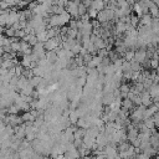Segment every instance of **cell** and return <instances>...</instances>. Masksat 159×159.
I'll use <instances>...</instances> for the list:
<instances>
[{
	"label": "cell",
	"mask_w": 159,
	"mask_h": 159,
	"mask_svg": "<svg viewBox=\"0 0 159 159\" xmlns=\"http://www.w3.org/2000/svg\"><path fill=\"white\" fill-rule=\"evenodd\" d=\"M147 58H148V56H147V51L143 50V48H140V50L135 51V53H134V58H133V60L142 65Z\"/></svg>",
	"instance_id": "obj_3"
},
{
	"label": "cell",
	"mask_w": 159,
	"mask_h": 159,
	"mask_svg": "<svg viewBox=\"0 0 159 159\" xmlns=\"http://www.w3.org/2000/svg\"><path fill=\"white\" fill-rule=\"evenodd\" d=\"M137 159H150V157H148L145 153H139L137 155Z\"/></svg>",
	"instance_id": "obj_26"
},
{
	"label": "cell",
	"mask_w": 159,
	"mask_h": 159,
	"mask_svg": "<svg viewBox=\"0 0 159 159\" xmlns=\"http://www.w3.org/2000/svg\"><path fill=\"white\" fill-rule=\"evenodd\" d=\"M104 6H106V2L103 0H93L92 1V5H91V7L96 9L98 12L102 11V10H104Z\"/></svg>",
	"instance_id": "obj_8"
},
{
	"label": "cell",
	"mask_w": 159,
	"mask_h": 159,
	"mask_svg": "<svg viewBox=\"0 0 159 159\" xmlns=\"http://www.w3.org/2000/svg\"><path fill=\"white\" fill-rule=\"evenodd\" d=\"M46 58H47V61H48L50 63H52V65L58 60L56 51H47V52H46Z\"/></svg>",
	"instance_id": "obj_11"
},
{
	"label": "cell",
	"mask_w": 159,
	"mask_h": 159,
	"mask_svg": "<svg viewBox=\"0 0 159 159\" xmlns=\"http://www.w3.org/2000/svg\"><path fill=\"white\" fill-rule=\"evenodd\" d=\"M138 22H139V20H138L137 16H132V17H130V25H132L133 27H135V26L138 25Z\"/></svg>",
	"instance_id": "obj_24"
},
{
	"label": "cell",
	"mask_w": 159,
	"mask_h": 159,
	"mask_svg": "<svg viewBox=\"0 0 159 159\" xmlns=\"http://www.w3.org/2000/svg\"><path fill=\"white\" fill-rule=\"evenodd\" d=\"M140 98H142V106H144V107H149L150 104H153V98L150 97V93H149V91H143L142 93H140Z\"/></svg>",
	"instance_id": "obj_4"
},
{
	"label": "cell",
	"mask_w": 159,
	"mask_h": 159,
	"mask_svg": "<svg viewBox=\"0 0 159 159\" xmlns=\"http://www.w3.org/2000/svg\"><path fill=\"white\" fill-rule=\"evenodd\" d=\"M114 101H116V97H114L113 93H106V94L102 97V102H103V104H106V106H108V107H109Z\"/></svg>",
	"instance_id": "obj_6"
},
{
	"label": "cell",
	"mask_w": 159,
	"mask_h": 159,
	"mask_svg": "<svg viewBox=\"0 0 159 159\" xmlns=\"http://www.w3.org/2000/svg\"><path fill=\"white\" fill-rule=\"evenodd\" d=\"M158 137H159V133H158Z\"/></svg>",
	"instance_id": "obj_30"
},
{
	"label": "cell",
	"mask_w": 159,
	"mask_h": 159,
	"mask_svg": "<svg viewBox=\"0 0 159 159\" xmlns=\"http://www.w3.org/2000/svg\"><path fill=\"white\" fill-rule=\"evenodd\" d=\"M7 20H9V10H5L2 15H0V26L6 27L7 25Z\"/></svg>",
	"instance_id": "obj_13"
},
{
	"label": "cell",
	"mask_w": 159,
	"mask_h": 159,
	"mask_svg": "<svg viewBox=\"0 0 159 159\" xmlns=\"http://www.w3.org/2000/svg\"><path fill=\"white\" fill-rule=\"evenodd\" d=\"M87 14L89 15V17H91V19H96V17H97V15H98V11H97L96 9H93V7H88Z\"/></svg>",
	"instance_id": "obj_21"
},
{
	"label": "cell",
	"mask_w": 159,
	"mask_h": 159,
	"mask_svg": "<svg viewBox=\"0 0 159 159\" xmlns=\"http://www.w3.org/2000/svg\"><path fill=\"white\" fill-rule=\"evenodd\" d=\"M9 7H10V6L6 4V1H4V0L0 1V10H4V11H5V10H7Z\"/></svg>",
	"instance_id": "obj_25"
},
{
	"label": "cell",
	"mask_w": 159,
	"mask_h": 159,
	"mask_svg": "<svg viewBox=\"0 0 159 159\" xmlns=\"http://www.w3.org/2000/svg\"><path fill=\"white\" fill-rule=\"evenodd\" d=\"M82 1H84V0H82Z\"/></svg>",
	"instance_id": "obj_31"
},
{
	"label": "cell",
	"mask_w": 159,
	"mask_h": 159,
	"mask_svg": "<svg viewBox=\"0 0 159 159\" xmlns=\"http://www.w3.org/2000/svg\"><path fill=\"white\" fill-rule=\"evenodd\" d=\"M157 73L159 75V66H158V68H157Z\"/></svg>",
	"instance_id": "obj_28"
},
{
	"label": "cell",
	"mask_w": 159,
	"mask_h": 159,
	"mask_svg": "<svg viewBox=\"0 0 159 159\" xmlns=\"http://www.w3.org/2000/svg\"><path fill=\"white\" fill-rule=\"evenodd\" d=\"M154 104H155V106H157V108L159 109V101H157V102H154Z\"/></svg>",
	"instance_id": "obj_27"
},
{
	"label": "cell",
	"mask_w": 159,
	"mask_h": 159,
	"mask_svg": "<svg viewBox=\"0 0 159 159\" xmlns=\"http://www.w3.org/2000/svg\"><path fill=\"white\" fill-rule=\"evenodd\" d=\"M125 30H127V24H124L123 21H119L117 24V26H116V34L120 35V34L125 32Z\"/></svg>",
	"instance_id": "obj_14"
},
{
	"label": "cell",
	"mask_w": 159,
	"mask_h": 159,
	"mask_svg": "<svg viewBox=\"0 0 159 159\" xmlns=\"http://www.w3.org/2000/svg\"><path fill=\"white\" fill-rule=\"evenodd\" d=\"M152 21H153V17H152V15L148 12V14H144V15L142 16L140 25H142V26H152Z\"/></svg>",
	"instance_id": "obj_7"
},
{
	"label": "cell",
	"mask_w": 159,
	"mask_h": 159,
	"mask_svg": "<svg viewBox=\"0 0 159 159\" xmlns=\"http://www.w3.org/2000/svg\"><path fill=\"white\" fill-rule=\"evenodd\" d=\"M87 11H88V9H87V7L81 2V4L78 5V15H80V17H81V16H83V15H86V14H87Z\"/></svg>",
	"instance_id": "obj_20"
},
{
	"label": "cell",
	"mask_w": 159,
	"mask_h": 159,
	"mask_svg": "<svg viewBox=\"0 0 159 159\" xmlns=\"http://www.w3.org/2000/svg\"><path fill=\"white\" fill-rule=\"evenodd\" d=\"M159 66V58H150V67L157 70Z\"/></svg>",
	"instance_id": "obj_23"
},
{
	"label": "cell",
	"mask_w": 159,
	"mask_h": 159,
	"mask_svg": "<svg viewBox=\"0 0 159 159\" xmlns=\"http://www.w3.org/2000/svg\"><path fill=\"white\" fill-rule=\"evenodd\" d=\"M21 118H22V122H26V123H34L35 119H36V117H35L31 112H25V113L21 116Z\"/></svg>",
	"instance_id": "obj_10"
},
{
	"label": "cell",
	"mask_w": 159,
	"mask_h": 159,
	"mask_svg": "<svg viewBox=\"0 0 159 159\" xmlns=\"http://www.w3.org/2000/svg\"><path fill=\"white\" fill-rule=\"evenodd\" d=\"M129 159H137V158H134V157H133V158H129Z\"/></svg>",
	"instance_id": "obj_29"
},
{
	"label": "cell",
	"mask_w": 159,
	"mask_h": 159,
	"mask_svg": "<svg viewBox=\"0 0 159 159\" xmlns=\"http://www.w3.org/2000/svg\"><path fill=\"white\" fill-rule=\"evenodd\" d=\"M0 1H1V0H0Z\"/></svg>",
	"instance_id": "obj_32"
},
{
	"label": "cell",
	"mask_w": 159,
	"mask_h": 159,
	"mask_svg": "<svg viewBox=\"0 0 159 159\" xmlns=\"http://www.w3.org/2000/svg\"><path fill=\"white\" fill-rule=\"evenodd\" d=\"M134 10H135V14H137L138 16H143L144 10H143V7H142V5H140V4L135 2V4H134Z\"/></svg>",
	"instance_id": "obj_19"
},
{
	"label": "cell",
	"mask_w": 159,
	"mask_h": 159,
	"mask_svg": "<svg viewBox=\"0 0 159 159\" xmlns=\"http://www.w3.org/2000/svg\"><path fill=\"white\" fill-rule=\"evenodd\" d=\"M68 119H70V123H72V124H77V122H78V119H80V116H78V113H77L76 109H73V111L70 112Z\"/></svg>",
	"instance_id": "obj_12"
},
{
	"label": "cell",
	"mask_w": 159,
	"mask_h": 159,
	"mask_svg": "<svg viewBox=\"0 0 159 159\" xmlns=\"http://www.w3.org/2000/svg\"><path fill=\"white\" fill-rule=\"evenodd\" d=\"M129 62H130V68H132L133 72L142 71V65H140V63H138V62L134 61V60H132V61H129Z\"/></svg>",
	"instance_id": "obj_15"
},
{
	"label": "cell",
	"mask_w": 159,
	"mask_h": 159,
	"mask_svg": "<svg viewBox=\"0 0 159 159\" xmlns=\"http://www.w3.org/2000/svg\"><path fill=\"white\" fill-rule=\"evenodd\" d=\"M134 53H135V51H133V50L127 51V52H125V55H124L125 61H132V60L134 58Z\"/></svg>",
	"instance_id": "obj_22"
},
{
	"label": "cell",
	"mask_w": 159,
	"mask_h": 159,
	"mask_svg": "<svg viewBox=\"0 0 159 159\" xmlns=\"http://www.w3.org/2000/svg\"><path fill=\"white\" fill-rule=\"evenodd\" d=\"M82 139H83V144H84L88 149H92L93 145L96 144V138L89 137V135H87V134H84V137H83Z\"/></svg>",
	"instance_id": "obj_5"
},
{
	"label": "cell",
	"mask_w": 159,
	"mask_h": 159,
	"mask_svg": "<svg viewBox=\"0 0 159 159\" xmlns=\"http://www.w3.org/2000/svg\"><path fill=\"white\" fill-rule=\"evenodd\" d=\"M66 11L71 15V16H73V17H80V15H78V6L76 5V4H73L72 1H68L67 4H66Z\"/></svg>",
	"instance_id": "obj_2"
},
{
	"label": "cell",
	"mask_w": 159,
	"mask_h": 159,
	"mask_svg": "<svg viewBox=\"0 0 159 159\" xmlns=\"http://www.w3.org/2000/svg\"><path fill=\"white\" fill-rule=\"evenodd\" d=\"M15 31H16V30H15L12 26H10V27H5V31H4V32H5L6 37H10V39H11V37H15Z\"/></svg>",
	"instance_id": "obj_17"
},
{
	"label": "cell",
	"mask_w": 159,
	"mask_h": 159,
	"mask_svg": "<svg viewBox=\"0 0 159 159\" xmlns=\"http://www.w3.org/2000/svg\"><path fill=\"white\" fill-rule=\"evenodd\" d=\"M134 104H133V102L129 99V98H124L123 101H122V104H120V109H123V111H129V109H132V107H133Z\"/></svg>",
	"instance_id": "obj_9"
},
{
	"label": "cell",
	"mask_w": 159,
	"mask_h": 159,
	"mask_svg": "<svg viewBox=\"0 0 159 159\" xmlns=\"http://www.w3.org/2000/svg\"><path fill=\"white\" fill-rule=\"evenodd\" d=\"M60 43H61V36H56V37L48 39L43 43V46H45V50L47 51H56L57 48H60Z\"/></svg>",
	"instance_id": "obj_1"
},
{
	"label": "cell",
	"mask_w": 159,
	"mask_h": 159,
	"mask_svg": "<svg viewBox=\"0 0 159 159\" xmlns=\"http://www.w3.org/2000/svg\"><path fill=\"white\" fill-rule=\"evenodd\" d=\"M81 50H82V45L80 42H77L76 45H73L72 48H71V51H72L73 55H80L81 53Z\"/></svg>",
	"instance_id": "obj_18"
},
{
	"label": "cell",
	"mask_w": 159,
	"mask_h": 159,
	"mask_svg": "<svg viewBox=\"0 0 159 159\" xmlns=\"http://www.w3.org/2000/svg\"><path fill=\"white\" fill-rule=\"evenodd\" d=\"M6 112H7V114H17L20 112V108L16 104H11L9 108H6Z\"/></svg>",
	"instance_id": "obj_16"
}]
</instances>
